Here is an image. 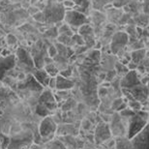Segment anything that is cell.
<instances>
[{"mask_svg": "<svg viewBox=\"0 0 149 149\" xmlns=\"http://www.w3.org/2000/svg\"><path fill=\"white\" fill-rule=\"evenodd\" d=\"M91 7L95 11L104 12L113 7L112 0H91Z\"/></svg>", "mask_w": 149, "mask_h": 149, "instance_id": "15", "label": "cell"}, {"mask_svg": "<svg viewBox=\"0 0 149 149\" xmlns=\"http://www.w3.org/2000/svg\"><path fill=\"white\" fill-rule=\"evenodd\" d=\"M10 54H11V53H10V52H9L8 49H3L2 52H1V56H4V57H5V56H9Z\"/></svg>", "mask_w": 149, "mask_h": 149, "instance_id": "31", "label": "cell"}, {"mask_svg": "<svg viewBox=\"0 0 149 149\" xmlns=\"http://www.w3.org/2000/svg\"><path fill=\"white\" fill-rule=\"evenodd\" d=\"M121 88L125 95H130L141 103L145 102L149 98V89L142 82L136 71H129L122 77Z\"/></svg>", "mask_w": 149, "mask_h": 149, "instance_id": "1", "label": "cell"}, {"mask_svg": "<svg viewBox=\"0 0 149 149\" xmlns=\"http://www.w3.org/2000/svg\"><path fill=\"white\" fill-rule=\"evenodd\" d=\"M16 63L17 59L15 55L10 54L9 56H5V57L0 55V80L4 79L6 74L12 69H14Z\"/></svg>", "mask_w": 149, "mask_h": 149, "instance_id": "9", "label": "cell"}, {"mask_svg": "<svg viewBox=\"0 0 149 149\" xmlns=\"http://www.w3.org/2000/svg\"><path fill=\"white\" fill-rule=\"evenodd\" d=\"M33 134L30 131L17 133L11 136L8 149H29L33 143Z\"/></svg>", "mask_w": 149, "mask_h": 149, "instance_id": "3", "label": "cell"}, {"mask_svg": "<svg viewBox=\"0 0 149 149\" xmlns=\"http://www.w3.org/2000/svg\"><path fill=\"white\" fill-rule=\"evenodd\" d=\"M49 89H55L56 88V77H50V79L49 81Z\"/></svg>", "mask_w": 149, "mask_h": 149, "instance_id": "30", "label": "cell"}, {"mask_svg": "<svg viewBox=\"0 0 149 149\" xmlns=\"http://www.w3.org/2000/svg\"><path fill=\"white\" fill-rule=\"evenodd\" d=\"M109 128H111V135H114L117 136V138L126 136L127 127H125V123H124V121L122 120V117L119 113H116V114L113 116Z\"/></svg>", "mask_w": 149, "mask_h": 149, "instance_id": "8", "label": "cell"}, {"mask_svg": "<svg viewBox=\"0 0 149 149\" xmlns=\"http://www.w3.org/2000/svg\"><path fill=\"white\" fill-rule=\"evenodd\" d=\"M36 113L39 116H42V117H47L49 116V114L52 113V111L49 109L46 106L43 105V104L39 103L36 106Z\"/></svg>", "mask_w": 149, "mask_h": 149, "instance_id": "21", "label": "cell"}, {"mask_svg": "<svg viewBox=\"0 0 149 149\" xmlns=\"http://www.w3.org/2000/svg\"><path fill=\"white\" fill-rule=\"evenodd\" d=\"M49 54L50 57H52V58H54L55 56L58 54V50L56 49L55 46H50L49 47Z\"/></svg>", "mask_w": 149, "mask_h": 149, "instance_id": "29", "label": "cell"}, {"mask_svg": "<svg viewBox=\"0 0 149 149\" xmlns=\"http://www.w3.org/2000/svg\"><path fill=\"white\" fill-rule=\"evenodd\" d=\"M149 123V112L144 111H138L135 114L128 118L127 122V139H133Z\"/></svg>", "mask_w": 149, "mask_h": 149, "instance_id": "2", "label": "cell"}, {"mask_svg": "<svg viewBox=\"0 0 149 149\" xmlns=\"http://www.w3.org/2000/svg\"><path fill=\"white\" fill-rule=\"evenodd\" d=\"M141 12L149 16V0H141Z\"/></svg>", "mask_w": 149, "mask_h": 149, "instance_id": "26", "label": "cell"}, {"mask_svg": "<svg viewBox=\"0 0 149 149\" xmlns=\"http://www.w3.org/2000/svg\"><path fill=\"white\" fill-rule=\"evenodd\" d=\"M130 141L134 149H149V123Z\"/></svg>", "mask_w": 149, "mask_h": 149, "instance_id": "6", "label": "cell"}, {"mask_svg": "<svg viewBox=\"0 0 149 149\" xmlns=\"http://www.w3.org/2000/svg\"><path fill=\"white\" fill-rule=\"evenodd\" d=\"M0 149H1V143H0Z\"/></svg>", "mask_w": 149, "mask_h": 149, "instance_id": "34", "label": "cell"}, {"mask_svg": "<svg viewBox=\"0 0 149 149\" xmlns=\"http://www.w3.org/2000/svg\"><path fill=\"white\" fill-rule=\"evenodd\" d=\"M74 82L73 80H71L70 79H67L61 74H58L56 77V88L59 91H67L70 89L74 88Z\"/></svg>", "mask_w": 149, "mask_h": 149, "instance_id": "13", "label": "cell"}, {"mask_svg": "<svg viewBox=\"0 0 149 149\" xmlns=\"http://www.w3.org/2000/svg\"><path fill=\"white\" fill-rule=\"evenodd\" d=\"M39 103L45 105L52 111H54L56 109V105H57V102H56V100H55L54 95L52 94V92L50 90H45L43 93L41 94L40 98H39Z\"/></svg>", "mask_w": 149, "mask_h": 149, "instance_id": "11", "label": "cell"}, {"mask_svg": "<svg viewBox=\"0 0 149 149\" xmlns=\"http://www.w3.org/2000/svg\"><path fill=\"white\" fill-rule=\"evenodd\" d=\"M106 17L107 20H109V23H113V24L117 25L119 23L122 15H123L124 11L122 8H116V7H111V9L106 10Z\"/></svg>", "mask_w": 149, "mask_h": 149, "instance_id": "12", "label": "cell"}, {"mask_svg": "<svg viewBox=\"0 0 149 149\" xmlns=\"http://www.w3.org/2000/svg\"><path fill=\"white\" fill-rule=\"evenodd\" d=\"M56 131H57V125L49 116L45 117L39 126V135L42 139H49L54 135Z\"/></svg>", "mask_w": 149, "mask_h": 149, "instance_id": "7", "label": "cell"}, {"mask_svg": "<svg viewBox=\"0 0 149 149\" xmlns=\"http://www.w3.org/2000/svg\"><path fill=\"white\" fill-rule=\"evenodd\" d=\"M11 138L4 134L0 133V143H1V149H8L9 144H10Z\"/></svg>", "mask_w": 149, "mask_h": 149, "instance_id": "23", "label": "cell"}, {"mask_svg": "<svg viewBox=\"0 0 149 149\" xmlns=\"http://www.w3.org/2000/svg\"><path fill=\"white\" fill-rule=\"evenodd\" d=\"M50 149H66L64 143L60 141H55L50 143Z\"/></svg>", "mask_w": 149, "mask_h": 149, "instance_id": "25", "label": "cell"}, {"mask_svg": "<svg viewBox=\"0 0 149 149\" xmlns=\"http://www.w3.org/2000/svg\"><path fill=\"white\" fill-rule=\"evenodd\" d=\"M136 1H141V0H136Z\"/></svg>", "mask_w": 149, "mask_h": 149, "instance_id": "35", "label": "cell"}, {"mask_svg": "<svg viewBox=\"0 0 149 149\" xmlns=\"http://www.w3.org/2000/svg\"><path fill=\"white\" fill-rule=\"evenodd\" d=\"M17 55H19V58L22 63L27 65V66L33 67V61L31 60V58L29 57L28 53L23 49H19L17 50Z\"/></svg>", "mask_w": 149, "mask_h": 149, "instance_id": "20", "label": "cell"}, {"mask_svg": "<svg viewBox=\"0 0 149 149\" xmlns=\"http://www.w3.org/2000/svg\"><path fill=\"white\" fill-rule=\"evenodd\" d=\"M111 136V131L109 125L106 123H101L97 126L95 130V141L97 143H101L109 139Z\"/></svg>", "mask_w": 149, "mask_h": 149, "instance_id": "10", "label": "cell"}, {"mask_svg": "<svg viewBox=\"0 0 149 149\" xmlns=\"http://www.w3.org/2000/svg\"><path fill=\"white\" fill-rule=\"evenodd\" d=\"M45 70H46V72L49 74V77H57L59 74V70L58 68L55 66L54 64H47L46 68H45Z\"/></svg>", "mask_w": 149, "mask_h": 149, "instance_id": "22", "label": "cell"}, {"mask_svg": "<svg viewBox=\"0 0 149 149\" xmlns=\"http://www.w3.org/2000/svg\"><path fill=\"white\" fill-rule=\"evenodd\" d=\"M64 20L71 28H77L80 26L89 24L90 19L87 15L79 12L77 10H67L64 15Z\"/></svg>", "mask_w": 149, "mask_h": 149, "instance_id": "4", "label": "cell"}, {"mask_svg": "<svg viewBox=\"0 0 149 149\" xmlns=\"http://www.w3.org/2000/svg\"><path fill=\"white\" fill-rule=\"evenodd\" d=\"M2 50H3V49H1V47H0V55H1V52H2Z\"/></svg>", "mask_w": 149, "mask_h": 149, "instance_id": "33", "label": "cell"}, {"mask_svg": "<svg viewBox=\"0 0 149 149\" xmlns=\"http://www.w3.org/2000/svg\"><path fill=\"white\" fill-rule=\"evenodd\" d=\"M62 5L64 6V8L67 10H73L74 8V0H64L63 2H62Z\"/></svg>", "mask_w": 149, "mask_h": 149, "instance_id": "27", "label": "cell"}, {"mask_svg": "<svg viewBox=\"0 0 149 149\" xmlns=\"http://www.w3.org/2000/svg\"><path fill=\"white\" fill-rule=\"evenodd\" d=\"M74 10H77L79 12L85 15H90V8L91 7V0H74Z\"/></svg>", "mask_w": 149, "mask_h": 149, "instance_id": "17", "label": "cell"}, {"mask_svg": "<svg viewBox=\"0 0 149 149\" xmlns=\"http://www.w3.org/2000/svg\"><path fill=\"white\" fill-rule=\"evenodd\" d=\"M55 1H56V2H59V3H62V2L64 1V0H55Z\"/></svg>", "mask_w": 149, "mask_h": 149, "instance_id": "32", "label": "cell"}, {"mask_svg": "<svg viewBox=\"0 0 149 149\" xmlns=\"http://www.w3.org/2000/svg\"><path fill=\"white\" fill-rule=\"evenodd\" d=\"M133 22L136 27L144 29L149 25V16L141 12V13L136 14L133 17Z\"/></svg>", "mask_w": 149, "mask_h": 149, "instance_id": "16", "label": "cell"}, {"mask_svg": "<svg viewBox=\"0 0 149 149\" xmlns=\"http://www.w3.org/2000/svg\"><path fill=\"white\" fill-rule=\"evenodd\" d=\"M129 44V36L125 31H116L109 42L111 52L115 55H120L121 52H124L125 49Z\"/></svg>", "mask_w": 149, "mask_h": 149, "instance_id": "5", "label": "cell"}, {"mask_svg": "<svg viewBox=\"0 0 149 149\" xmlns=\"http://www.w3.org/2000/svg\"><path fill=\"white\" fill-rule=\"evenodd\" d=\"M130 56H131V61L134 62L136 65H139L146 57V49H141L132 50V52H130Z\"/></svg>", "mask_w": 149, "mask_h": 149, "instance_id": "18", "label": "cell"}, {"mask_svg": "<svg viewBox=\"0 0 149 149\" xmlns=\"http://www.w3.org/2000/svg\"><path fill=\"white\" fill-rule=\"evenodd\" d=\"M34 79L37 80V82L40 85H42L43 87H47L49 86V81L50 79V77L49 76V74L46 72L45 69H39L36 70L33 73Z\"/></svg>", "mask_w": 149, "mask_h": 149, "instance_id": "14", "label": "cell"}, {"mask_svg": "<svg viewBox=\"0 0 149 149\" xmlns=\"http://www.w3.org/2000/svg\"><path fill=\"white\" fill-rule=\"evenodd\" d=\"M72 74H73V71H72L71 68H67V69H65V70L59 71V74H61V76L67 77V79H70V77L72 76Z\"/></svg>", "mask_w": 149, "mask_h": 149, "instance_id": "28", "label": "cell"}, {"mask_svg": "<svg viewBox=\"0 0 149 149\" xmlns=\"http://www.w3.org/2000/svg\"><path fill=\"white\" fill-rule=\"evenodd\" d=\"M129 1L130 0H112V5L113 7L123 9L124 6H126L129 3Z\"/></svg>", "mask_w": 149, "mask_h": 149, "instance_id": "24", "label": "cell"}, {"mask_svg": "<svg viewBox=\"0 0 149 149\" xmlns=\"http://www.w3.org/2000/svg\"><path fill=\"white\" fill-rule=\"evenodd\" d=\"M0 133H1V132H0Z\"/></svg>", "mask_w": 149, "mask_h": 149, "instance_id": "36", "label": "cell"}, {"mask_svg": "<svg viewBox=\"0 0 149 149\" xmlns=\"http://www.w3.org/2000/svg\"><path fill=\"white\" fill-rule=\"evenodd\" d=\"M115 146L116 149H134L131 143V141L127 139L126 136H122L118 138L115 141Z\"/></svg>", "mask_w": 149, "mask_h": 149, "instance_id": "19", "label": "cell"}]
</instances>
